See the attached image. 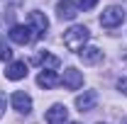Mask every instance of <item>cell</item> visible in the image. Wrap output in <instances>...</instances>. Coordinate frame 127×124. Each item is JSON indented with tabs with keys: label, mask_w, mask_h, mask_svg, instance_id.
Wrapping results in <instances>:
<instances>
[{
	"label": "cell",
	"mask_w": 127,
	"mask_h": 124,
	"mask_svg": "<svg viewBox=\"0 0 127 124\" xmlns=\"http://www.w3.org/2000/svg\"><path fill=\"white\" fill-rule=\"evenodd\" d=\"M98 124H103V122H98Z\"/></svg>",
	"instance_id": "44dd1931"
},
{
	"label": "cell",
	"mask_w": 127,
	"mask_h": 124,
	"mask_svg": "<svg viewBox=\"0 0 127 124\" xmlns=\"http://www.w3.org/2000/svg\"><path fill=\"white\" fill-rule=\"evenodd\" d=\"M56 15H59V20H76L78 2H73V0H59L56 2Z\"/></svg>",
	"instance_id": "8992f818"
},
{
	"label": "cell",
	"mask_w": 127,
	"mask_h": 124,
	"mask_svg": "<svg viewBox=\"0 0 127 124\" xmlns=\"http://www.w3.org/2000/svg\"><path fill=\"white\" fill-rule=\"evenodd\" d=\"M122 124H127V122H122Z\"/></svg>",
	"instance_id": "7402d4cb"
},
{
	"label": "cell",
	"mask_w": 127,
	"mask_h": 124,
	"mask_svg": "<svg viewBox=\"0 0 127 124\" xmlns=\"http://www.w3.org/2000/svg\"><path fill=\"white\" fill-rule=\"evenodd\" d=\"M122 20H125V10H122L120 5H110L108 10H103V15H100V24H103L105 29H115V27L122 24Z\"/></svg>",
	"instance_id": "7a4b0ae2"
},
{
	"label": "cell",
	"mask_w": 127,
	"mask_h": 124,
	"mask_svg": "<svg viewBox=\"0 0 127 124\" xmlns=\"http://www.w3.org/2000/svg\"><path fill=\"white\" fill-rule=\"evenodd\" d=\"M27 63L25 61H12L7 68H5V78L7 80H22V78H27Z\"/></svg>",
	"instance_id": "ba28073f"
},
{
	"label": "cell",
	"mask_w": 127,
	"mask_h": 124,
	"mask_svg": "<svg viewBox=\"0 0 127 124\" xmlns=\"http://www.w3.org/2000/svg\"><path fill=\"white\" fill-rule=\"evenodd\" d=\"M95 5H98V0H78L81 10H91V7H95Z\"/></svg>",
	"instance_id": "9a60e30c"
},
{
	"label": "cell",
	"mask_w": 127,
	"mask_h": 124,
	"mask_svg": "<svg viewBox=\"0 0 127 124\" xmlns=\"http://www.w3.org/2000/svg\"><path fill=\"white\" fill-rule=\"evenodd\" d=\"M27 22H30V29L34 32V37H42V34L49 29L47 15H44V12H39V10H32L30 17H27Z\"/></svg>",
	"instance_id": "3957f363"
},
{
	"label": "cell",
	"mask_w": 127,
	"mask_h": 124,
	"mask_svg": "<svg viewBox=\"0 0 127 124\" xmlns=\"http://www.w3.org/2000/svg\"><path fill=\"white\" fill-rule=\"evenodd\" d=\"M95 102H98V93H95V90H86L83 95L76 97V107H78L81 112H91V109L95 107Z\"/></svg>",
	"instance_id": "8fae6325"
},
{
	"label": "cell",
	"mask_w": 127,
	"mask_h": 124,
	"mask_svg": "<svg viewBox=\"0 0 127 124\" xmlns=\"http://www.w3.org/2000/svg\"><path fill=\"white\" fill-rule=\"evenodd\" d=\"M5 105H7V100H5V95L0 93V117L5 114Z\"/></svg>",
	"instance_id": "e0dca14e"
},
{
	"label": "cell",
	"mask_w": 127,
	"mask_h": 124,
	"mask_svg": "<svg viewBox=\"0 0 127 124\" xmlns=\"http://www.w3.org/2000/svg\"><path fill=\"white\" fill-rule=\"evenodd\" d=\"M61 83V78L56 71H42L39 76H37V85L39 88H44V90H51V88H56Z\"/></svg>",
	"instance_id": "30bf717a"
},
{
	"label": "cell",
	"mask_w": 127,
	"mask_h": 124,
	"mask_svg": "<svg viewBox=\"0 0 127 124\" xmlns=\"http://www.w3.org/2000/svg\"><path fill=\"white\" fill-rule=\"evenodd\" d=\"M2 2H10V5H20L22 0H2Z\"/></svg>",
	"instance_id": "ac0fdd59"
},
{
	"label": "cell",
	"mask_w": 127,
	"mask_h": 124,
	"mask_svg": "<svg viewBox=\"0 0 127 124\" xmlns=\"http://www.w3.org/2000/svg\"><path fill=\"white\" fill-rule=\"evenodd\" d=\"M10 59H12V49H10V44L0 41V61H10Z\"/></svg>",
	"instance_id": "5bb4252c"
},
{
	"label": "cell",
	"mask_w": 127,
	"mask_h": 124,
	"mask_svg": "<svg viewBox=\"0 0 127 124\" xmlns=\"http://www.w3.org/2000/svg\"><path fill=\"white\" fill-rule=\"evenodd\" d=\"M37 63H39L44 71H56V68L61 66V59L54 56V54H49V51H42V54L37 56Z\"/></svg>",
	"instance_id": "7c38bea8"
},
{
	"label": "cell",
	"mask_w": 127,
	"mask_h": 124,
	"mask_svg": "<svg viewBox=\"0 0 127 124\" xmlns=\"http://www.w3.org/2000/svg\"><path fill=\"white\" fill-rule=\"evenodd\" d=\"M117 90L127 97V78H120V80H117Z\"/></svg>",
	"instance_id": "2e32d148"
},
{
	"label": "cell",
	"mask_w": 127,
	"mask_h": 124,
	"mask_svg": "<svg viewBox=\"0 0 127 124\" xmlns=\"http://www.w3.org/2000/svg\"><path fill=\"white\" fill-rule=\"evenodd\" d=\"M47 124H66L68 122V109L64 107V105H51L47 109Z\"/></svg>",
	"instance_id": "52a82bcc"
},
{
	"label": "cell",
	"mask_w": 127,
	"mask_h": 124,
	"mask_svg": "<svg viewBox=\"0 0 127 124\" xmlns=\"http://www.w3.org/2000/svg\"><path fill=\"white\" fill-rule=\"evenodd\" d=\"M12 107L17 112H22V114H30L32 112V97L27 93H22V90H17V93H12Z\"/></svg>",
	"instance_id": "9c48e42d"
},
{
	"label": "cell",
	"mask_w": 127,
	"mask_h": 124,
	"mask_svg": "<svg viewBox=\"0 0 127 124\" xmlns=\"http://www.w3.org/2000/svg\"><path fill=\"white\" fill-rule=\"evenodd\" d=\"M81 61L86 63V66H93V63L103 61V51L98 46H86L83 51H81Z\"/></svg>",
	"instance_id": "4fadbf2b"
},
{
	"label": "cell",
	"mask_w": 127,
	"mask_h": 124,
	"mask_svg": "<svg viewBox=\"0 0 127 124\" xmlns=\"http://www.w3.org/2000/svg\"><path fill=\"white\" fill-rule=\"evenodd\" d=\"M125 66H127V59H125Z\"/></svg>",
	"instance_id": "ffe728a7"
},
{
	"label": "cell",
	"mask_w": 127,
	"mask_h": 124,
	"mask_svg": "<svg viewBox=\"0 0 127 124\" xmlns=\"http://www.w3.org/2000/svg\"><path fill=\"white\" fill-rule=\"evenodd\" d=\"M32 39H34V32L30 29V24H15V27L10 29V41H15L20 46L30 44Z\"/></svg>",
	"instance_id": "277c9868"
},
{
	"label": "cell",
	"mask_w": 127,
	"mask_h": 124,
	"mask_svg": "<svg viewBox=\"0 0 127 124\" xmlns=\"http://www.w3.org/2000/svg\"><path fill=\"white\" fill-rule=\"evenodd\" d=\"M88 37H91L88 27H83V24H73V27H68V29L64 32V46L68 49V51H78V54H81V51L86 49Z\"/></svg>",
	"instance_id": "6da1fadb"
},
{
	"label": "cell",
	"mask_w": 127,
	"mask_h": 124,
	"mask_svg": "<svg viewBox=\"0 0 127 124\" xmlns=\"http://www.w3.org/2000/svg\"><path fill=\"white\" fill-rule=\"evenodd\" d=\"M61 83L66 90H78L81 85H83V73L81 71H76V68H66L61 76Z\"/></svg>",
	"instance_id": "5b68a950"
},
{
	"label": "cell",
	"mask_w": 127,
	"mask_h": 124,
	"mask_svg": "<svg viewBox=\"0 0 127 124\" xmlns=\"http://www.w3.org/2000/svg\"><path fill=\"white\" fill-rule=\"evenodd\" d=\"M71 124H78V122H71Z\"/></svg>",
	"instance_id": "d6986e66"
}]
</instances>
